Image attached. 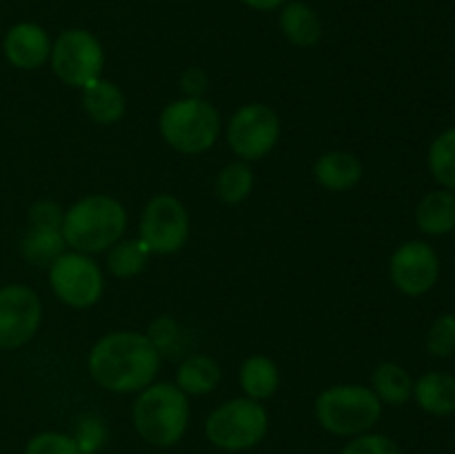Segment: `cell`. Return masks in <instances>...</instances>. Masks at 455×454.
<instances>
[{"label":"cell","mask_w":455,"mask_h":454,"mask_svg":"<svg viewBox=\"0 0 455 454\" xmlns=\"http://www.w3.org/2000/svg\"><path fill=\"white\" fill-rule=\"evenodd\" d=\"M243 4H247L249 9H256V12H275V9L283 7L287 0H240Z\"/></svg>","instance_id":"obj_33"},{"label":"cell","mask_w":455,"mask_h":454,"mask_svg":"<svg viewBox=\"0 0 455 454\" xmlns=\"http://www.w3.org/2000/svg\"><path fill=\"white\" fill-rule=\"evenodd\" d=\"M238 378L244 396H249L253 401H265L278 392L280 368L269 356L253 354L240 365Z\"/></svg>","instance_id":"obj_19"},{"label":"cell","mask_w":455,"mask_h":454,"mask_svg":"<svg viewBox=\"0 0 455 454\" xmlns=\"http://www.w3.org/2000/svg\"><path fill=\"white\" fill-rule=\"evenodd\" d=\"M43 320V303L27 285L0 288V350H18L36 336Z\"/></svg>","instance_id":"obj_11"},{"label":"cell","mask_w":455,"mask_h":454,"mask_svg":"<svg viewBox=\"0 0 455 454\" xmlns=\"http://www.w3.org/2000/svg\"><path fill=\"white\" fill-rule=\"evenodd\" d=\"M3 52L12 67L34 71L43 67L52 56V38L44 27L36 25V22H16L4 34Z\"/></svg>","instance_id":"obj_13"},{"label":"cell","mask_w":455,"mask_h":454,"mask_svg":"<svg viewBox=\"0 0 455 454\" xmlns=\"http://www.w3.org/2000/svg\"><path fill=\"white\" fill-rule=\"evenodd\" d=\"M52 69L65 85L76 89L87 87L100 78L105 67L102 43L87 29H67L52 43Z\"/></svg>","instance_id":"obj_7"},{"label":"cell","mask_w":455,"mask_h":454,"mask_svg":"<svg viewBox=\"0 0 455 454\" xmlns=\"http://www.w3.org/2000/svg\"><path fill=\"white\" fill-rule=\"evenodd\" d=\"M413 399L431 417L455 414V377L447 372H427L413 381Z\"/></svg>","instance_id":"obj_15"},{"label":"cell","mask_w":455,"mask_h":454,"mask_svg":"<svg viewBox=\"0 0 455 454\" xmlns=\"http://www.w3.org/2000/svg\"><path fill=\"white\" fill-rule=\"evenodd\" d=\"M382 417V403L367 385H333L315 399V418L336 436L364 434Z\"/></svg>","instance_id":"obj_5"},{"label":"cell","mask_w":455,"mask_h":454,"mask_svg":"<svg viewBox=\"0 0 455 454\" xmlns=\"http://www.w3.org/2000/svg\"><path fill=\"white\" fill-rule=\"evenodd\" d=\"M280 31L296 47H314L323 38V22L314 7L300 0H291L280 7Z\"/></svg>","instance_id":"obj_17"},{"label":"cell","mask_w":455,"mask_h":454,"mask_svg":"<svg viewBox=\"0 0 455 454\" xmlns=\"http://www.w3.org/2000/svg\"><path fill=\"white\" fill-rule=\"evenodd\" d=\"M269 430V414L260 401L238 396L218 405L204 421V434L225 452H244L260 443Z\"/></svg>","instance_id":"obj_6"},{"label":"cell","mask_w":455,"mask_h":454,"mask_svg":"<svg viewBox=\"0 0 455 454\" xmlns=\"http://www.w3.org/2000/svg\"><path fill=\"white\" fill-rule=\"evenodd\" d=\"M314 178L320 187L329 191H349L363 178V163L351 151H324L314 165Z\"/></svg>","instance_id":"obj_14"},{"label":"cell","mask_w":455,"mask_h":454,"mask_svg":"<svg viewBox=\"0 0 455 454\" xmlns=\"http://www.w3.org/2000/svg\"><path fill=\"white\" fill-rule=\"evenodd\" d=\"M371 390L387 405H404L413 396V378L398 363H380L371 374Z\"/></svg>","instance_id":"obj_21"},{"label":"cell","mask_w":455,"mask_h":454,"mask_svg":"<svg viewBox=\"0 0 455 454\" xmlns=\"http://www.w3.org/2000/svg\"><path fill=\"white\" fill-rule=\"evenodd\" d=\"M207 85V74L203 69H198V67H189V69L182 71L180 89L187 98H204Z\"/></svg>","instance_id":"obj_32"},{"label":"cell","mask_w":455,"mask_h":454,"mask_svg":"<svg viewBox=\"0 0 455 454\" xmlns=\"http://www.w3.org/2000/svg\"><path fill=\"white\" fill-rule=\"evenodd\" d=\"M71 436H74V441L78 443L80 452L96 454L107 441L105 421H102L100 417H96V414H84V417L78 421L76 432Z\"/></svg>","instance_id":"obj_28"},{"label":"cell","mask_w":455,"mask_h":454,"mask_svg":"<svg viewBox=\"0 0 455 454\" xmlns=\"http://www.w3.org/2000/svg\"><path fill=\"white\" fill-rule=\"evenodd\" d=\"M133 427L147 443L172 448L189 426V396L176 383H151L138 392L133 403Z\"/></svg>","instance_id":"obj_3"},{"label":"cell","mask_w":455,"mask_h":454,"mask_svg":"<svg viewBox=\"0 0 455 454\" xmlns=\"http://www.w3.org/2000/svg\"><path fill=\"white\" fill-rule=\"evenodd\" d=\"M427 350L438 359L455 354V314H440L427 334Z\"/></svg>","instance_id":"obj_26"},{"label":"cell","mask_w":455,"mask_h":454,"mask_svg":"<svg viewBox=\"0 0 455 454\" xmlns=\"http://www.w3.org/2000/svg\"><path fill=\"white\" fill-rule=\"evenodd\" d=\"M83 107L89 118L100 125L118 123L127 109L123 89L107 78H96L83 87Z\"/></svg>","instance_id":"obj_18"},{"label":"cell","mask_w":455,"mask_h":454,"mask_svg":"<svg viewBox=\"0 0 455 454\" xmlns=\"http://www.w3.org/2000/svg\"><path fill=\"white\" fill-rule=\"evenodd\" d=\"M416 225L427 236H447L455 230V191L434 190L416 207Z\"/></svg>","instance_id":"obj_16"},{"label":"cell","mask_w":455,"mask_h":454,"mask_svg":"<svg viewBox=\"0 0 455 454\" xmlns=\"http://www.w3.org/2000/svg\"><path fill=\"white\" fill-rule=\"evenodd\" d=\"M67 243L60 230H34L29 227L20 243V254L27 263L49 267L60 254L67 252Z\"/></svg>","instance_id":"obj_23"},{"label":"cell","mask_w":455,"mask_h":454,"mask_svg":"<svg viewBox=\"0 0 455 454\" xmlns=\"http://www.w3.org/2000/svg\"><path fill=\"white\" fill-rule=\"evenodd\" d=\"M158 129L172 150L198 156L216 145L220 136V114L207 98L185 96L160 111Z\"/></svg>","instance_id":"obj_4"},{"label":"cell","mask_w":455,"mask_h":454,"mask_svg":"<svg viewBox=\"0 0 455 454\" xmlns=\"http://www.w3.org/2000/svg\"><path fill=\"white\" fill-rule=\"evenodd\" d=\"M65 209L56 200H38L29 207V223L34 230H60Z\"/></svg>","instance_id":"obj_30"},{"label":"cell","mask_w":455,"mask_h":454,"mask_svg":"<svg viewBox=\"0 0 455 454\" xmlns=\"http://www.w3.org/2000/svg\"><path fill=\"white\" fill-rule=\"evenodd\" d=\"M25 454H83L74 436L65 432H38L25 445Z\"/></svg>","instance_id":"obj_27"},{"label":"cell","mask_w":455,"mask_h":454,"mask_svg":"<svg viewBox=\"0 0 455 454\" xmlns=\"http://www.w3.org/2000/svg\"><path fill=\"white\" fill-rule=\"evenodd\" d=\"M389 276L395 289L404 296H425L438 283V254L425 240H407L391 254Z\"/></svg>","instance_id":"obj_12"},{"label":"cell","mask_w":455,"mask_h":454,"mask_svg":"<svg viewBox=\"0 0 455 454\" xmlns=\"http://www.w3.org/2000/svg\"><path fill=\"white\" fill-rule=\"evenodd\" d=\"M89 374L105 390L133 394L156 381L160 352L147 334L120 329L98 338L87 359Z\"/></svg>","instance_id":"obj_1"},{"label":"cell","mask_w":455,"mask_h":454,"mask_svg":"<svg viewBox=\"0 0 455 454\" xmlns=\"http://www.w3.org/2000/svg\"><path fill=\"white\" fill-rule=\"evenodd\" d=\"M49 285L65 305L87 310L96 305L105 292L102 270L89 254L65 252L49 265Z\"/></svg>","instance_id":"obj_8"},{"label":"cell","mask_w":455,"mask_h":454,"mask_svg":"<svg viewBox=\"0 0 455 454\" xmlns=\"http://www.w3.org/2000/svg\"><path fill=\"white\" fill-rule=\"evenodd\" d=\"M189 212L176 196H151L140 216V240L151 254L169 256L180 252L189 240Z\"/></svg>","instance_id":"obj_9"},{"label":"cell","mask_w":455,"mask_h":454,"mask_svg":"<svg viewBox=\"0 0 455 454\" xmlns=\"http://www.w3.org/2000/svg\"><path fill=\"white\" fill-rule=\"evenodd\" d=\"M427 165L443 190L455 191V127L444 129L434 138L427 156Z\"/></svg>","instance_id":"obj_24"},{"label":"cell","mask_w":455,"mask_h":454,"mask_svg":"<svg viewBox=\"0 0 455 454\" xmlns=\"http://www.w3.org/2000/svg\"><path fill=\"white\" fill-rule=\"evenodd\" d=\"M151 252L140 239H120L107 249V270L116 279H132L145 270Z\"/></svg>","instance_id":"obj_22"},{"label":"cell","mask_w":455,"mask_h":454,"mask_svg":"<svg viewBox=\"0 0 455 454\" xmlns=\"http://www.w3.org/2000/svg\"><path fill=\"white\" fill-rule=\"evenodd\" d=\"M147 336L151 338L156 350H158L160 356H163V354H173V350H178V338H180V332H178V325L173 323L172 316H160L158 320L151 323Z\"/></svg>","instance_id":"obj_31"},{"label":"cell","mask_w":455,"mask_h":454,"mask_svg":"<svg viewBox=\"0 0 455 454\" xmlns=\"http://www.w3.org/2000/svg\"><path fill=\"white\" fill-rule=\"evenodd\" d=\"M127 230V212L114 196L92 194L65 209L62 239L67 247L83 254H98L118 243Z\"/></svg>","instance_id":"obj_2"},{"label":"cell","mask_w":455,"mask_h":454,"mask_svg":"<svg viewBox=\"0 0 455 454\" xmlns=\"http://www.w3.org/2000/svg\"><path fill=\"white\" fill-rule=\"evenodd\" d=\"M280 116L265 102L243 105L227 125V142L244 163L260 160L278 145Z\"/></svg>","instance_id":"obj_10"},{"label":"cell","mask_w":455,"mask_h":454,"mask_svg":"<svg viewBox=\"0 0 455 454\" xmlns=\"http://www.w3.org/2000/svg\"><path fill=\"white\" fill-rule=\"evenodd\" d=\"M222 381V369L212 356L191 354L176 372V385L187 396H203L216 390Z\"/></svg>","instance_id":"obj_20"},{"label":"cell","mask_w":455,"mask_h":454,"mask_svg":"<svg viewBox=\"0 0 455 454\" xmlns=\"http://www.w3.org/2000/svg\"><path fill=\"white\" fill-rule=\"evenodd\" d=\"M253 190V169L244 160L225 165L216 178V194L222 203L238 205L251 194Z\"/></svg>","instance_id":"obj_25"},{"label":"cell","mask_w":455,"mask_h":454,"mask_svg":"<svg viewBox=\"0 0 455 454\" xmlns=\"http://www.w3.org/2000/svg\"><path fill=\"white\" fill-rule=\"evenodd\" d=\"M340 454H403V450L389 436L376 434V432H364V434L354 436L342 448Z\"/></svg>","instance_id":"obj_29"}]
</instances>
